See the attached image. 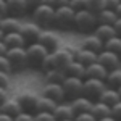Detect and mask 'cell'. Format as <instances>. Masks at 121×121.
<instances>
[{
	"label": "cell",
	"mask_w": 121,
	"mask_h": 121,
	"mask_svg": "<svg viewBox=\"0 0 121 121\" xmlns=\"http://www.w3.org/2000/svg\"><path fill=\"white\" fill-rule=\"evenodd\" d=\"M97 24H99L97 13L91 11L89 8H82L79 11H76L74 26H73L76 31H79V32H94Z\"/></svg>",
	"instance_id": "6da1fadb"
},
{
	"label": "cell",
	"mask_w": 121,
	"mask_h": 121,
	"mask_svg": "<svg viewBox=\"0 0 121 121\" xmlns=\"http://www.w3.org/2000/svg\"><path fill=\"white\" fill-rule=\"evenodd\" d=\"M28 50V63L31 68H36V69H42L44 65V60L47 58V55L50 53V50L45 45H42L39 40L36 42H29L26 45Z\"/></svg>",
	"instance_id": "7a4b0ae2"
},
{
	"label": "cell",
	"mask_w": 121,
	"mask_h": 121,
	"mask_svg": "<svg viewBox=\"0 0 121 121\" xmlns=\"http://www.w3.org/2000/svg\"><path fill=\"white\" fill-rule=\"evenodd\" d=\"M74 16H76V10L68 3L63 7L55 8V19L53 24L60 29H69L74 26Z\"/></svg>",
	"instance_id": "3957f363"
},
{
	"label": "cell",
	"mask_w": 121,
	"mask_h": 121,
	"mask_svg": "<svg viewBox=\"0 0 121 121\" xmlns=\"http://www.w3.org/2000/svg\"><path fill=\"white\" fill-rule=\"evenodd\" d=\"M31 15H32V21H36L37 24L50 26V24H53V19H55V7H52L47 2V3H42L36 8H32Z\"/></svg>",
	"instance_id": "277c9868"
},
{
	"label": "cell",
	"mask_w": 121,
	"mask_h": 121,
	"mask_svg": "<svg viewBox=\"0 0 121 121\" xmlns=\"http://www.w3.org/2000/svg\"><path fill=\"white\" fill-rule=\"evenodd\" d=\"M107 89V81L105 79H99V78H86L84 79V89L82 94L86 97L92 99V100H99V97L102 92Z\"/></svg>",
	"instance_id": "5b68a950"
},
{
	"label": "cell",
	"mask_w": 121,
	"mask_h": 121,
	"mask_svg": "<svg viewBox=\"0 0 121 121\" xmlns=\"http://www.w3.org/2000/svg\"><path fill=\"white\" fill-rule=\"evenodd\" d=\"M7 56L10 58V61H11L13 69H23V68L29 66L26 47H8Z\"/></svg>",
	"instance_id": "8992f818"
},
{
	"label": "cell",
	"mask_w": 121,
	"mask_h": 121,
	"mask_svg": "<svg viewBox=\"0 0 121 121\" xmlns=\"http://www.w3.org/2000/svg\"><path fill=\"white\" fill-rule=\"evenodd\" d=\"M63 89H65V95L66 99L73 100L76 97L82 95V89H84V79L82 78H76V76H66L63 81Z\"/></svg>",
	"instance_id": "52a82bcc"
},
{
	"label": "cell",
	"mask_w": 121,
	"mask_h": 121,
	"mask_svg": "<svg viewBox=\"0 0 121 121\" xmlns=\"http://www.w3.org/2000/svg\"><path fill=\"white\" fill-rule=\"evenodd\" d=\"M76 50L78 48H74L73 45H63V47H58L55 50H52V55H53L56 68H65L69 61H73L74 55H76Z\"/></svg>",
	"instance_id": "ba28073f"
},
{
	"label": "cell",
	"mask_w": 121,
	"mask_h": 121,
	"mask_svg": "<svg viewBox=\"0 0 121 121\" xmlns=\"http://www.w3.org/2000/svg\"><path fill=\"white\" fill-rule=\"evenodd\" d=\"M97 61H100L103 66H107V69H113V68H116V66L121 65V55L120 53H115L112 50L103 48V50L99 52Z\"/></svg>",
	"instance_id": "9c48e42d"
},
{
	"label": "cell",
	"mask_w": 121,
	"mask_h": 121,
	"mask_svg": "<svg viewBox=\"0 0 121 121\" xmlns=\"http://www.w3.org/2000/svg\"><path fill=\"white\" fill-rule=\"evenodd\" d=\"M42 94L53 99L56 102H63L66 99L65 95V89H63V84L61 82H45L44 89H42Z\"/></svg>",
	"instance_id": "30bf717a"
},
{
	"label": "cell",
	"mask_w": 121,
	"mask_h": 121,
	"mask_svg": "<svg viewBox=\"0 0 121 121\" xmlns=\"http://www.w3.org/2000/svg\"><path fill=\"white\" fill-rule=\"evenodd\" d=\"M21 34L26 37V40L29 42H36L40 36V31H42V26L37 24L36 21H28V23H23L21 24Z\"/></svg>",
	"instance_id": "8fae6325"
},
{
	"label": "cell",
	"mask_w": 121,
	"mask_h": 121,
	"mask_svg": "<svg viewBox=\"0 0 121 121\" xmlns=\"http://www.w3.org/2000/svg\"><path fill=\"white\" fill-rule=\"evenodd\" d=\"M37 40L42 45H45L50 52L60 47V37H58V34H56L55 31H50V29H42Z\"/></svg>",
	"instance_id": "7c38bea8"
},
{
	"label": "cell",
	"mask_w": 121,
	"mask_h": 121,
	"mask_svg": "<svg viewBox=\"0 0 121 121\" xmlns=\"http://www.w3.org/2000/svg\"><path fill=\"white\" fill-rule=\"evenodd\" d=\"M107 74H108V69L100 61H94V63L86 66V78H99V79H105L107 81Z\"/></svg>",
	"instance_id": "4fadbf2b"
},
{
	"label": "cell",
	"mask_w": 121,
	"mask_h": 121,
	"mask_svg": "<svg viewBox=\"0 0 121 121\" xmlns=\"http://www.w3.org/2000/svg\"><path fill=\"white\" fill-rule=\"evenodd\" d=\"M7 7H8V15H15V16H23L29 11L28 0H7Z\"/></svg>",
	"instance_id": "5bb4252c"
},
{
	"label": "cell",
	"mask_w": 121,
	"mask_h": 121,
	"mask_svg": "<svg viewBox=\"0 0 121 121\" xmlns=\"http://www.w3.org/2000/svg\"><path fill=\"white\" fill-rule=\"evenodd\" d=\"M92 105H94V100L89 99V97H86L84 94L71 100V107H73L76 115L78 113H84V112H91L92 110Z\"/></svg>",
	"instance_id": "9a60e30c"
},
{
	"label": "cell",
	"mask_w": 121,
	"mask_h": 121,
	"mask_svg": "<svg viewBox=\"0 0 121 121\" xmlns=\"http://www.w3.org/2000/svg\"><path fill=\"white\" fill-rule=\"evenodd\" d=\"M2 112L8 113L11 116H16L18 113L23 112V105H21L18 97H8L2 102Z\"/></svg>",
	"instance_id": "2e32d148"
},
{
	"label": "cell",
	"mask_w": 121,
	"mask_h": 121,
	"mask_svg": "<svg viewBox=\"0 0 121 121\" xmlns=\"http://www.w3.org/2000/svg\"><path fill=\"white\" fill-rule=\"evenodd\" d=\"M19 102L23 105V110L26 112H32L36 113V107H37V100H39V95H36L34 92H23L18 95Z\"/></svg>",
	"instance_id": "e0dca14e"
},
{
	"label": "cell",
	"mask_w": 121,
	"mask_h": 121,
	"mask_svg": "<svg viewBox=\"0 0 121 121\" xmlns=\"http://www.w3.org/2000/svg\"><path fill=\"white\" fill-rule=\"evenodd\" d=\"M21 19L19 16H15V15H5L2 21H0V28L3 29L5 32H13V31H19L21 29Z\"/></svg>",
	"instance_id": "ac0fdd59"
},
{
	"label": "cell",
	"mask_w": 121,
	"mask_h": 121,
	"mask_svg": "<svg viewBox=\"0 0 121 121\" xmlns=\"http://www.w3.org/2000/svg\"><path fill=\"white\" fill-rule=\"evenodd\" d=\"M3 42L8 47H26L28 40L21 34V31H13V32H5Z\"/></svg>",
	"instance_id": "d6986e66"
},
{
	"label": "cell",
	"mask_w": 121,
	"mask_h": 121,
	"mask_svg": "<svg viewBox=\"0 0 121 121\" xmlns=\"http://www.w3.org/2000/svg\"><path fill=\"white\" fill-rule=\"evenodd\" d=\"M53 115H55L56 121H60V120H68V118H74V116H76L74 110H73V107H71V102H69V103L58 102L56 108L53 110Z\"/></svg>",
	"instance_id": "ffe728a7"
},
{
	"label": "cell",
	"mask_w": 121,
	"mask_h": 121,
	"mask_svg": "<svg viewBox=\"0 0 121 121\" xmlns=\"http://www.w3.org/2000/svg\"><path fill=\"white\" fill-rule=\"evenodd\" d=\"M97 56H99V53H97V52L81 47V48H78V50H76L74 60H78V61H81L82 65L87 66V65H91V63H94V61H97Z\"/></svg>",
	"instance_id": "44dd1931"
},
{
	"label": "cell",
	"mask_w": 121,
	"mask_h": 121,
	"mask_svg": "<svg viewBox=\"0 0 121 121\" xmlns=\"http://www.w3.org/2000/svg\"><path fill=\"white\" fill-rule=\"evenodd\" d=\"M82 47L84 48H89V50H94V52H100L103 50V47H105V42H103L102 39L99 37V36H95V34H89V36H86L82 39Z\"/></svg>",
	"instance_id": "7402d4cb"
},
{
	"label": "cell",
	"mask_w": 121,
	"mask_h": 121,
	"mask_svg": "<svg viewBox=\"0 0 121 121\" xmlns=\"http://www.w3.org/2000/svg\"><path fill=\"white\" fill-rule=\"evenodd\" d=\"M63 69H65L66 76H76V78H82V79L86 78V65H82V63L78 61V60L69 61Z\"/></svg>",
	"instance_id": "603a6c76"
},
{
	"label": "cell",
	"mask_w": 121,
	"mask_h": 121,
	"mask_svg": "<svg viewBox=\"0 0 121 121\" xmlns=\"http://www.w3.org/2000/svg\"><path fill=\"white\" fill-rule=\"evenodd\" d=\"M99 100H102L105 102L107 105H110L113 107L116 102H120L121 97H120V92H118V89H115V87H110V86H107V89L102 92V95L99 97Z\"/></svg>",
	"instance_id": "cb8c5ba5"
},
{
	"label": "cell",
	"mask_w": 121,
	"mask_h": 121,
	"mask_svg": "<svg viewBox=\"0 0 121 121\" xmlns=\"http://www.w3.org/2000/svg\"><path fill=\"white\" fill-rule=\"evenodd\" d=\"M56 105L58 102L53 100V99H50V97H47V95H39V100H37V107H36V112H52L56 108Z\"/></svg>",
	"instance_id": "d4e9b609"
},
{
	"label": "cell",
	"mask_w": 121,
	"mask_h": 121,
	"mask_svg": "<svg viewBox=\"0 0 121 121\" xmlns=\"http://www.w3.org/2000/svg\"><path fill=\"white\" fill-rule=\"evenodd\" d=\"M97 19H99V24H115V21L118 19V13L116 10L103 8L102 11L97 13Z\"/></svg>",
	"instance_id": "484cf974"
},
{
	"label": "cell",
	"mask_w": 121,
	"mask_h": 121,
	"mask_svg": "<svg viewBox=\"0 0 121 121\" xmlns=\"http://www.w3.org/2000/svg\"><path fill=\"white\" fill-rule=\"evenodd\" d=\"M94 34L99 36L105 42V40H108L110 37L116 36V31H115V26L113 24H97V28L94 29Z\"/></svg>",
	"instance_id": "4316f807"
},
{
	"label": "cell",
	"mask_w": 121,
	"mask_h": 121,
	"mask_svg": "<svg viewBox=\"0 0 121 121\" xmlns=\"http://www.w3.org/2000/svg\"><path fill=\"white\" fill-rule=\"evenodd\" d=\"M91 112H92L94 116L99 120V118H103V116L112 115V107L107 105L105 102H102V100H94V105H92V110H91Z\"/></svg>",
	"instance_id": "83f0119b"
},
{
	"label": "cell",
	"mask_w": 121,
	"mask_h": 121,
	"mask_svg": "<svg viewBox=\"0 0 121 121\" xmlns=\"http://www.w3.org/2000/svg\"><path fill=\"white\" fill-rule=\"evenodd\" d=\"M65 78L66 74L63 68H50L45 71V82H63Z\"/></svg>",
	"instance_id": "f1b7e54d"
},
{
	"label": "cell",
	"mask_w": 121,
	"mask_h": 121,
	"mask_svg": "<svg viewBox=\"0 0 121 121\" xmlns=\"http://www.w3.org/2000/svg\"><path fill=\"white\" fill-rule=\"evenodd\" d=\"M107 86L118 89L121 86V66H116L113 69H108V74H107Z\"/></svg>",
	"instance_id": "f546056e"
},
{
	"label": "cell",
	"mask_w": 121,
	"mask_h": 121,
	"mask_svg": "<svg viewBox=\"0 0 121 121\" xmlns=\"http://www.w3.org/2000/svg\"><path fill=\"white\" fill-rule=\"evenodd\" d=\"M103 48L112 50L115 53H120L121 55V37L120 36H113V37H110L108 40H105V47H103Z\"/></svg>",
	"instance_id": "4dcf8cb0"
},
{
	"label": "cell",
	"mask_w": 121,
	"mask_h": 121,
	"mask_svg": "<svg viewBox=\"0 0 121 121\" xmlns=\"http://www.w3.org/2000/svg\"><path fill=\"white\" fill-rule=\"evenodd\" d=\"M87 8L91 11H94V13H99L103 8H107L105 7V0H87Z\"/></svg>",
	"instance_id": "1f68e13d"
},
{
	"label": "cell",
	"mask_w": 121,
	"mask_h": 121,
	"mask_svg": "<svg viewBox=\"0 0 121 121\" xmlns=\"http://www.w3.org/2000/svg\"><path fill=\"white\" fill-rule=\"evenodd\" d=\"M34 121H56V118L52 112H36Z\"/></svg>",
	"instance_id": "d6a6232c"
},
{
	"label": "cell",
	"mask_w": 121,
	"mask_h": 121,
	"mask_svg": "<svg viewBox=\"0 0 121 121\" xmlns=\"http://www.w3.org/2000/svg\"><path fill=\"white\" fill-rule=\"evenodd\" d=\"M13 69V66H11V61H10V58L5 55H0V71H11Z\"/></svg>",
	"instance_id": "836d02e7"
},
{
	"label": "cell",
	"mask_w": 121,
	"mask_h": 121,
	"mask_svg": "<svg viewBox=\"0 0 121 121\" xmlns=\"http://www.w3.org/2000/svg\"><path fill=\"white\" fill-rule=\"evenodd\" d=\"M15 121H34V113L23 110L21 113H18V115L15 116Z\"/></svg>",
	"instance_id": "e575fe53"
},
{
	"label": "cell",
	"mask_w": 121,
	"mask_h": 121,
	"mask_svg": "<svg viewBox=\"0 0 121 121\" xmlns=\"http://www.w3.org/2000/svg\"><path fill=\"white\" fill-rule=\"evenodd\" d=\"M76 121H97V118L94 116L92 112H84V113H78L74 116Z\"/></svg>",
	"instance_id": "d590c367"
},
{
	"label": "cell",
	"mask_w": 121,
	"mask_h": 121,
	"mask_svg": "<svg viewBox=\"0 0 121 121\" xmlns=\"http://www.w3.org/2000/svg\"><path fill=\"white\" fill-rule=\"evenodd\" d=\"M50 68H56L55 65V60H53V55H52V52L47 55V58L44 60V65H42V69L47 71V69H50Z\"/></svg>",
	"instance_id": "8d00e7d4"
},
{
	"label": "cell",
	"mask_w": 121,
	"mask_h": 121,
	"mask_svg": "<svg viewBox=\"0 0 121 121\" xmlns=\"http://www.w3.org/2000/svg\"><path fill=\"white\" fill-rule=\"evenodd\" d=\"M69 5L76 11H79V10H82V8H87V0H69Z\"/></svg>",
	"instance_id": "74e56055"
},
{
	"label": "cell",
	"mask_w": 121,
	"mask_h": 121,
	"mask_svg": "<svg viewBox=\"0 0 121 121\" xmlns=\"http://www.w3.org/2000/svg\"><path fill=\"white\" fill-rule=\"evenodd\" d=\"M0 86L8 89V86H10V73L8 71H0Z\"/></svg>",
	"instance_id": "f35d334b"
},
{
	"label": "cell",
	"mask_w": 121,
	"mask_h": 121,
	"mask_svg": "<svg viewBox=\"0 0 121 121\" xmlns=\"http://www.w3.org/2000/svg\"><path fill=\"white\" fill-rule=\"evenodd\" d=\"M112 115H113V116H115L118 121L121 120V100H120V102H116V103L112 107Z\"/></svg>",
	"instance_id": "ab89813d"
},
{
	"label": "cell",
	"mask_w": 121,
	"mask_h": 121,
	"mask_svg": "<svg viewBox=\"0 0 121 121\" xmlns=\"http://www.w3.org/2000/svg\"><path fill=\"white\" fill-rule=\"evenodd\" d=\"M52 7H55V8H58V7H63V5H68L69 3V0H47Z\"/></svg>",
	"instance_id": "60d3db41"
},
{
	"label": "cell",
	"mask_w": 121,
	"mask_h": 121,
	"mask_svg": "<svg viewBox=\"0 0 121 121\" xmlns=\"http://www.w3.org/2000/svg\"><path fill=\"white\" fill-rule=\"evenodd\" d=\"M121 3V0H105V7L107 8H112V10H116V7Z\"/></svg>",
	"instance_id": "b9f144b4"
},
{
	"label": "cell",
	"mask_w": 121,
	"mask_h": 121,
	"mask_svg": "<svg viewBox=\"0 0 121 121\" xmlns=\"http://www.w3.org/2000/svg\"><path fill=\"white\" fill-rule=\"evenodd\" d=\"M42 3H47V0H28L29 10L36 8V7H39V5H42Z\"/></svg>",
	"instance_id": "7bdbcfd3"
},
{
	"label": "cell",
	"mask_w": 121,
	"mask_h": 121,
	"mask_svg": "<svg viewBox=\"0 0 121 121\" xmlns=\"http://www.w3.org/2000/svg\"><path fill=\"white\" fill-rule=\"evenodd\" d=\"M0 15H2V16L8 15V7H7V0H0Z\"/></svg>",
	"instance_id": "ee69618b"
},
{
	"label": "cell",
	"mask_w": 121,
	"mask_h": 121,
	"mask_svg": "<svg viewBox=\"0 0 121 121\" xmlns=\"http://www.w3.org/2000/svg\"><path fill=\"white\" fill-rule=\"evenodd\" d=\"M0 121H15V116H11L5 112H0Z\"/></svg>",
	"instance_id": "f6af8a7d"
},
{
	"label": "cell",
	"mask_w": 121,
	"mask_h": 121,
	"mask_svg": "<svg viewBox=\"0 0 121 121\" xmlns=\"http://www.w3.org/2000/svg\"><path fill=\"white\" fill-rule=\"evenodd\" d=\"M115 31H116V36H120L121 37V16H118V19L115 21Z\"/></svg>",
	"instance_id": "bcb514c9"
},
{
	"label": "cell",
	"mask_w": 121,
	"mask_h": 121,
	"mask_svg": "<svg viewBox=\"0 0 121 121\" xmlns=\"http://www.w3.org/2000/svg\"><path fill=\"white\" fill-rule=\"evenodd\" d=\"M5 99H8V92H7V87H2V86H0V102H3Z\"/></svg>",
	"instance_id": "7dc6e473"
},
{
	"label": "cell",
	"mask_w": 121,
	"mask_h": 121,
	"mask_svg": "<svg viewBox=\"0 0 121 121\" xmlns=\"http://www.w3.org/2000/svg\"><path fill=\"white\" fill-rule=\"evenodd\" d=\"M7 50H8V45H7L3 40H0V55H5Z\"/></svg>",
	"instance_id": "c3c4849f"
},
{
	"label": "cell",
	"mask_w": 121,
	"mask_h": 121,
	"mask_svg": "<svg viewBox=\"0 0 121 121\" xmlns=\"http://www.w3.org/2000/svg\"><path fill=\"white\" fill-rule=\"evenodd\" d=\"M97 121H118L113 115H108V116H103V118H99Z\"/></svg>",
	"instance_id": "681fc988"
},
{
	"label": "cell",
	"mask_w": 121,
	"mask_h": 121,
	"mask_svg": "<svg viewBox=\"0 0 121 121\" xmlns=\"http://www.w3.org/2000/svg\"><path fill=\"white\" fill-rule=\"evenodd\" d=\"M3 37H5V31L0 28V40H3Z\"/></svg>",
	"instance_id": "f907efd6"
},
{
	"label": "cell",
	"mask_w": 121,
	"mask_h": 121,
	"mask_svg": "<svg viewBox=\"0 0 121 121\" xmlns=\"http://www.w3.org/2000/svg\"><path fill=\"white\" fill-rule=\"evenodd\" d=\"M116 13H118V16H121V3L116 7Z\"/></svg>",
	"instance_id": "816d5d0a"
},
{
	"label": "cell",
	"mask_w": 121,
	"mask_h": 121,
	"mask_svg": "<svg viewBox=\"0 0 121 121\" xmlns=\"http://www.w3.org/2000/svg\"><path fill=\"white\" fill-rule=\"evenodd\" d=\"M60 121H76L74 118H68V120H60Z\"/></svg>",
	"instance_id": "f5cc1de1"
},
{
	"label": "cell",
	"mask_w": 121,
	"mask_h": 121,
	"mask_svg": "<svg viewBox=\"0 0 121 121\" xmlns=\"http://www.w3.org/2000/svg\"><path fill=\"white\" fill-rule=\"evenodd\" d=\"M118 92H120V97H121V86L118 87Z\"/></svg>",
	"instance_id": "db71d44e"
},
{
	"label": "cell",
	"mask_w": 121,
	"mask_h": 121,
	"mask_svg": "<svg viewBox=\"0 0 121 121\" xmlns=\"http://www.w3.org/2000/svg\"><path fill=\"white\" fill-rule=\"evenodd\" d=\"M0 112H2V102H0Z\"/></svg>",
	"instance_id": "11a10c76"
},
{
	"label": "cell",
	"mask_w": 121,
	"mask_h": 121,
	"mask_svg": "<svg viewBox=\"0 0 121 121\" xmlns=\"http://www.w3.org/2000/svg\"><path fill=\"white\" fill-rule=\"evenodd\" d=\"M2 18H3V16H2V15H0V21H2Z\"/></svg>",
	"instance_id": "9f6ffc18"
},
{
	"label": "cell",
	"mask_w": 121,
	"mask_h": 121,
	"mask_svg": "<svg viewBox=\"0 0 121 121\" xmlns=\"http://www.w3.org/2000/svg\"><path fill=\"white\" fill-rule=\"evenodd\" d=\"M120 121H121V120H120Z\"/></svg>",
	"instance_id": "6f0895ef"
}]
</instances>
